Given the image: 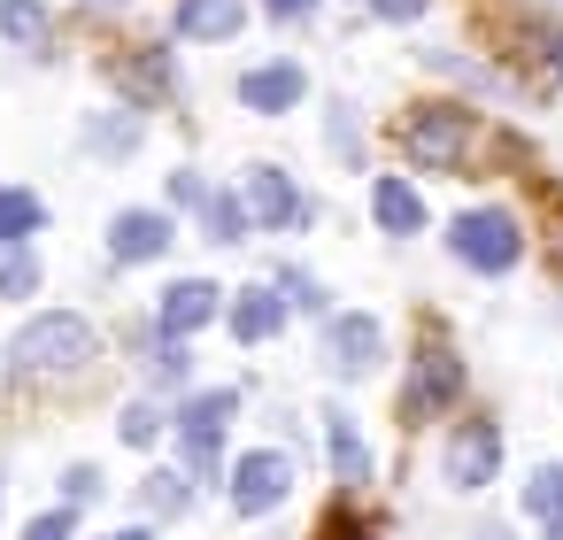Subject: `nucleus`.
Segmentation results:
<instances>
[{"mask_svg":"<svg viewBox=\"0 0 563 540\" xmlns=\"http://www.w3.org/2000/svg\"><path fill=\"white\" fill-rule=\"evenodd\" d=\"M78 363H93V324L70 317V309L32 317V324L9 340V371H16V378H63V371H78Z\"/></svg>","mask_w":563,"mask_h":540,"instance_id":"1","label":"nucleus"},{"mask_svg":"<svg viewBox=\"0 0 563 540\" xmlns=\"http://www.w3.org/2000/svg\"><path fill=\"white\" fill-rule=\"evenodd\" d=\"M448 247H455V263H471V271L501 278V271L525 255V232H517V217H509V209H471V217H455Z\"/></svg>","mask_w":563,"mask_h":540,"instance_id":"2","label":"nucleus"},{"mask_svg":"<svg viewBox=\"0 0 563 540\" xmlns=\"http://www.w3.org/2000/svg\"><path fill=\"white\" fill-rule=\"evenodd\" d=\"M471 132H478V117H471V109H448V101H440V109H417V117H409L401 147H409V155H417L424 170H455V163L471 155Z\"/></svg>","mask_w":563,"mask_h":540,"instance_id":"3","label":"nucleus"},{"mask_svg":"<svg viewBox=\"0 0 563 540\" xmlns=\"http://www.w3.org/2000/svg\"><path fill=\"white\" fill-rule=\"evenodd\" d=\"M286 494H294V463H286L278 448H255V455L232 463V509H240V517H271Z\"/></svg>","mask_w":563,"mask_h":540,"instance_id":"4","label":"nucleus"},{"mask_svg":"<svg viewBox=\"0 0 563 540\" xmlns=\"http://www.w3.org/2000/svg\"><path fill=\"white\" fill-rule=\"evenodd\" d=\"M240 201H247V217L255 224H309V201L294 194V178L286 170H271V163H255L247 178H240Z\"/></svg>","mask_w":563,"mask_h":540,"instance_id":"5","label":"nucleus"},{"mask_svg":"<svg viewBox=\"0 0 563 540\" xmlns=\"http://www.w3.org/2000/svg\"><path fill=\"white\" fill-rule=\"evenodd\" d=\"M232 417H240V394H232V386H224V394H194V401H178V440H186V455L209 463Z\"/></svg>","mask_w":563,"mask_h":540,"instance_id":"6","label":"nucleus"},{"mask_svg":"<svg viewBox=\"0 0 563 540\" xmlns=\"http://www.w3.org/2000/svg\"><path fill=\"white\" fill-rule=\"evenodd\" d=\"M494 471H501V432L486 417L455 425V440H448V486H486Z\"/></svg>","mask_w":563,"mask_h":540,"instance_id":"7","label":"nucleus"},{"mask_svg":"<svg viewBox=\"0 0 563 540\" xmlns=\"http://www.w3.org/2000/svg\"><path fill=\"white\" fill-rule=\"evenodd\" d=\"M455 394H463V363H455L448 348H424V355H417V371H409L401 409H409V417H432V409H448Z\"/></svg>","mask_w":563,"mask_h":540,"instance_id":"8","label":"nucleus"},{"mask_svg":"<svg viewBox=\"0 0 563 540\" xmlns=\"http://www.w3.org/2000/svg\"><path fill=\"white\" fill-rule=\"evenodd\" d=\"M378 363V324L371 317H332V332H324V371L332 378H363Z\"/></svg>","mask_w":563,"mask_h":540,"instance_id":"9","label":"nucleus"},{"mask_svg":"<svg viewBox=\"0 0 563 540\" xmlns=\"http://www.w3.org/2000/svg\"><path fill=\"white\" fill-rule=\"evenodd\" d=\"M170 240H178V232H170V217H155V209H124V217L109 224V255H117V263H155Z\"/></svg>","mask_w":563,"mask_h":540,"instance_id":"10","label":"nucleus"},{"mask_svg":"<svg viewBox=\"0 0 563 540\" xmlns=\"http://www.w3.org/2000/svg\"><path fill=\"white\" fill-rule=\"evenodd\" d=\"M309 93V78H301V63H263V70H247L240 78V101L247 109H263V117H278V109H294Z\"/></svg>","mask_w":563,"mask_h":540,"instance_id":"11","label":"nucleus"},{"mask_svg":"<svg viewBox=\"0 0 563 540\" xmlns=\"http://www.w3.org/2000/svg\"><path fill=\"white\" fill-rule=\"evenodd\" d=\"M240 16H247V0H178L170 32H178V40H232Z\"/></svg>","mask_w":563,"mask_h":540,"instance_id":"12","label":"nucleus"},{"mask_svg":"<svg viewBox=\"0 0 563 540\" xmlns=\"http://www.w3.org/2000/svg\"><path fill=\"white\" fill-rule=\"evenodd\" d=\"M217 301H224V294H217L209 278H178V286L163 294V332H178V340L201 332V324L217 317Z\"/></svg>","mask_w":563,"mask_h":540,"instance_id":"13","label":"nucleus"},{"mask_svg":"<svg viewBox=\"0 0 563 540\" xmlns=\"http://www.w3.org/2000/svg\"><path fill=\"white\" fill-rule=\"evenodd\" d=\"M371 217H378L394 240L424 232V201H417V186H409V178H378V186H371Z\"/></svg>","mask_w":563,"mask_h":540,"instance_id":"14","label":"nucleus"},{"mask_svg":"<svg viewBox=\"0 0 563 540\" xmlns=\"http://www.w3.org/2000/svg\"><path fill=\"white\" fill-rule=\"evenodd\" d=\"M286 309H294L286 286H247V294L232 301V332H240V340H271V332L286 324Z\"/></svg>","mask_w":563,"mask_h":540,"instance_id":"15","label":"nucleus"},{"mask_svg":"<svg viewBox=\"0 0 563 540\" xmlns=\"http://www.w3.org/2000/svg\"><path fill=\"white\" fill-rule=\"evenodd\" d=\"M324 440H332V471H340V486H371V448H363V432H355L347 409H324Z\"/></svg>","mask_w":563,"mask_h":540,"instance_id":"16","label":"nucleus"},{"mask_svg":"<svg viewBox=\"0 0 563 540\" xmlns=\"http://www.w3.org/2000/svg\"><path fill=\"white\" fill-rule=\"evenodd\" d=\"M525 517H532L548 540H563V463H540V471L525 478Z\"/></svg>","mask_w":563,"mask_h":540,"instance_id":"17","label":"nucleus"},{"mask_svg":"<svg viewBox=\"0 0 563 540\" xmlns=\"http://www.w3.org/2000/svg\"><path fill=\"white\" fill-rule=\"evenodd\" d=\"M201 224H209V240H217V247H240L255 217H247V201H240V194H209V201H201Z\"/></svg>","mask_w":563,"mask_h":540,"instance_id":"18","label":"nucleus"},{"mask_svg":"<svg viewBox=\"0 0 563 540\" xmlns=\"http://www.w3.org/2000/svg\"><path fill=\"white\" fill-rule=\"evenodd\" d=\"M40 232V201L24 194V186H0V247H16V240H32Z\"/></svg>","mask_w":563,"mask_h":540,"instance_id":"19","label":"nucleus"},{"mask_svg":"<svg viewBox=\"0 0 563 540\" xmlns=\"http://www.w3.org/2000/svg\"><path fill=\"white\" fill-rule=\"evenodd\" d=\"M40 286V263H32V247L16 240V247H0V301H24Z\"/></svg>","mask_w":563,"mask_h":540,"instance_id":"20","label":"nucleus"},{"mask_svg":"<svg viewBox=\"0 0 563 540\" xmlns=\"http://www.w3.org/2000/svg\"><path fill=\"white\" fill-rule=\"evenodd\" d=\"M86 147H93V155H132V147H140V117H101V124H86Z\"/></svg>","mask_w":563,"mask_h":540,"instance_id":"21","label":"nucleus"},{"mask_svg":"<svg viewBox=\"0 0 563 540\" xmlns=\"http://www.w3.org/2000/svg\"><path fill=\"white\" fill-rule=\"evenodd\" d=\"M0 32H9V40H40L47 9H40V0H0Z\"/></svg>","mask_w":563,"mask_h":540,"instance_id":"22","label":"nucleus"},{"mask_svg":"<svg viewBox=\"0 0 563 540\" xmlns=\"http://www.w3.org/2000/svg\"><path fill=\"white\" fill-rule=\"evenodd\" d=\"M186 371H194L186 340H178V332H163V348H155V386H186Z\"/></svg>","mask_w":563,"mask_h":540,"instance_id":"23","label":"nucleus"},{"mask_svg":"<svg viewBox=\"0 0 563 540\" xmlns=\"http://www.w3.org/2000/svg\"><path fill=\"white\" fill-rule=\"evenodd\" d=\"M186 502H194V486H186L178 471H155V478H147V509L170 517V509H186Z\"/></svg>","mask_w":563,"mask_h":540,"instance_id":"24","label":"nucleus"},{"mask_svg":"<svg viewBox=\"0 0 563 540\" xmlns=\"http://www.w3.org/2000/svg\"><path fill=\"white\" fill-rule=\"evenodd\" d=\"M70 509H78V502H63V509H40V517L24 525V540H70V525H78Z\"/></svg>","mask_w":563,"mask_h":540,"instance_id":"25","label":"nucleus"},{"mask_svg":"<svg viewBox=\"0 0 563 540\" xmlns=\"http://www.w3.org/2000/svg\"><path fill=\"white\" fill-rule=\"evenodd\" d=\"M155 432H163V417H155L147 401H140V409H124V440H132V448H155Z\"/></svg>","mask_w":563,"mask_h":540,"instance_id":"26","label":"nucleus"},{"mask_svg":"<svg viewBox=\"0 0 563 540\" xmlns=\"http://www.w3.org/2000/svg\"><path fill=\"white\" fill-rule=\"evenodd\" d=\"M93 494H101V471L93 463H70L63 471V502H93Z\"/></svg>","mask_w":563,"mask_h":540,"instance_id":"27","label":"nucleus"},{"mask_svg":"<svg viewBox=\"0 0 563 540\" xmlns=\"http://www.w3.org/2000/svg\"><path fill=\"white\" fill-rule=\"evenodd\" d=\"M170 201H178V209H201V201H209V186H201L194 170H178V178H170Z\"/></svg>","mask_w":563,"mask_h":540,"instance_id":"28","label":"nucleus"},{"mask_svg":"<svg viewBox=\"0 0 563 540\" xmlns=\"http://www.w3.org/2000/svg\"><path fill=\"white\" fill-rule=\"evenodd\" d=\"M278 286H286V301H301V309H317V278H301V271H286Z\"/></svg>","mask_w":563,"mask_h":540,"instance_id":"29","label":"nucleus"},{"mask_svg":"<svg viewBox=\"0 0 563 540\" xmlns=\"http://www.w3.org/2000/svg\"><path fill=\"white\" fill-rule=\"evenodd\" d=\"M371 9H378L386 24H409V16H424V0H371Z\"/></svg>","mask_w":563,"mask_h":540,"instance_id":"30","label":"nucleus"},{"mask_svg":"<svg viewBox=\"0 0 563 540\" xmlns=\"http://www.w3.org/2000/svg\"><path fill=\"white\" fill-rule=\"evenodd\" d=\"M263 9H271L278 24H294V16H309V9H317V0H263Z\"/></svg>","mask_w":563,"mask_h":540,"instance_id":"31","label":"nucleus"},{"mask_svg":"<svg viewBox=\"0 0 563 540\" xmlns=\"http://www.w3.org/2000/svg\"><path fill=\"white\" fill-rule=\"evenodd\" d=\"M324 540H371V532H363L355 517H332V525H324Z\"/></svg>","mask_w":563,"mask_h":540,"instance_id":"32","label":"nucleus"},{"mask_svg":"<svg viewBox=\"0 0 563 540\" xmlns=\"http://www.w3.org/2000/svg\"><path fill=\"white\" fill-rule=\"evenodd\" d=\"M548 63H555V78H563V32H548Z\"/></svg>","mask_w":563,"mask_h":540,"instance_id":"33","label":"nucleus"},{"mask_svg":"<svg viewBox=\"0 0 563 540\" xmlns=\"http://www.w3.org/2000/svg\"><path fill=\"white\" fill-rule=\"evenodd\" d=\"M548 255H555V271H563V232H555V247H548Z\"/></svg>","mask_w":563,"mask_h":540,"instance_id":"34","label":"nucleus"},{"mask_svg":"<svg viewBox=\"0 0 563 540\" xmlns=\"http://www.w3.org/2000/svg\"><path fill=\"white\" fill-rule=\"evenodd\" d=\"M109 540H147V532H109Z\"/></svg>","mask_w":563,"mask_h":540,"instance_id":"35","label":"nucleus"},{"mask_svg":"<svg viewBox=\"0 0 563 540\" xmlns=\"http://www.w3.org/2000/svg\"><path fill=\"white\" fill-rule=\"evenodd\" d=\"M93 9H124V0H93Z\"/></svg>","mask_w":563,"mask_h":540,"instance_id":"36","label":"nucleus"}]
</instances>
